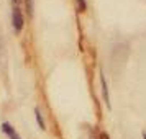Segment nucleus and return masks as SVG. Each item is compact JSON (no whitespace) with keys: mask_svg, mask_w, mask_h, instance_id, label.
Here are the masks:
<instances>
[{"mask_svg":"<svg viewBox=\"0 0 146 139\" xmlns=\"http://www.w3.org/2000/svg\"><path fill=\"white\" fill-rule=\"evenodd\" d=\"M76 3H77V10H79V12H86L87 10L86 0H76Z\"/></svg>","mask_w":146,"mask_h":139,"instance_id":"5","label":"nucleus"},{"mask_svg":"<svg viewBox=\"0 0 146 139\" xmlns=\"http://www.w3.org/2000/svg\"><path fill=\"white\" fill-rule=\"evenodd\" d=\"M35 118H36V123L40 125L41 129H46V123H44V118H43V115H41V111L36 108L35 110Z\"/></svg>","mask_w":146,"mask_h":139,"instance_id":"4","label":"nucleus"},{"mask_svg":"<svg viewBox=\"0 0 146 139\" xmlns=\"http://www.w3.org/2000/svg\"><path fill=\"white\" fill-rule=\"evenodd\" d=\"M143 139H146V132H143Z\"/></svg>","mask_w":146,"mask_h":139,"instance_id":"7","label":"nucleus"},{"mask_svg":"<svg viewBox=\"0 0 146 139\" xmlns=\"http://www.w3.org/2000/svg\"><path fill=\"white\" fill-rule=\"evenodd\" d=\"M13 2H17V0H13Z\"/></svg>","mask_w":146,"mask_h":139,"instance_id":"8","label":"nucleus"},{"mask_svg":"<svg viewBox=\"0 0 146 139\" xmlns=\"http://www.w3.org/2000/svg\"><path fill=\"white\" fill-rule=\"evenodd\" d=\"M12 26H13L15 33H21V30L25 26V18L21 13L20 8H13V13H12Z\"/></svg>","mask_w":146,"mask_h":139,"instance_id":"1","label":"nucleus"},{"mask_svg":"<svg viewBox=\"0 0 146 139\" xmlns=\"http://www.w3.org/2000/svg\"><path fill=\"white\" fill-rule=\"evenodd\" d=\"M2 131L8 136V139H21L20 136H18V132L13 129V126L10 125V123H7V121H5V123H2Z\"/></svg>","mask_w":146,"mask_h":139,"instance_id":"3","label":"nucleus"},{"mask_svg":"<svg viewBox=\"0 0 146 139\" xmlns=\"http://www.w3.org/2000/svg\"><path fill=\"white\" fill-rule=\"evenodd\" d=\"M100 85H102V95H104V101L105 105L110 108V97H108V87H107V80L104 72H100Z\"/></svg>","mask_w":146,"mask_h":139,"instance_id":"2","label":"nucleus"},{"mask_svg":"<svg viewBox=\"0 0 146 139\" xmlns=\"http://www.w3.org/2000/svg\"><path fill=\"white\" fill-rule=\"evenodd\" d=\"M102 139H110V138H108V134H107V132H102Z\"/></svg>","mask_w":146,"mask_h":139,"instance_id":"6","label":"nucleus"}]
</instances>
